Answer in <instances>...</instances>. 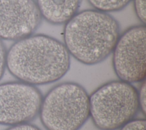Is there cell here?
<instances>
[{"mask_svg":"<svg viewBox=\"0 0 146 130\" xmlns=\"http://www.w3.org/2000/svg\"><path fill=\"white\" fill-rule=\"evenodd\" d=\"M70 63L64 43L43 34H33L16 41L6 54L10 73L33 86L58 81L67 73Z\"/></svg>","mask_w":146,"mask_h":130,"instance_id":"cell-1","label":"cell"},{"mask_svg":"<svg viewBox=\"0 0 146 130\" xmlns=\"http://www.w3.org/2000/svg\"><path fill=\"white\" fill-rule=\"evenodd\" d=\"M120 36L117 21L95 9L78 12L63 29L64 44L70 55L86 65L104 60L113 51Z\"/></svg>","mask_w":146,"mask_h":130,"instance_id":"cell-2","label":"cell"},{"mask_svg":"<svg viewBox=\"0 0 146 130\" xmlns=\"http://www.w3.org/2000/svg\"><path fill=\"white\" fill-rule=\"evenodd\" d=\"M39 114L47 130H78L90 117L89 95L76 83H60L43 98Z\"/></svg>","mask_w":146,"mask_h":130,"instance_id":"cell-3","label":"cell"},{"mask_svg":"<svg viewBox=\"0 0 146 130\" xmlns=\"http://www.w3.org/2000/svg\"><path fill=\"white\" fill-rule=\"evenodd\" d=\"M90 116L99 130H116L134 119L139 110L137 90L118 80L107 82L89 95Z\"/></svg>","mask_w":146,"mask_h":130,"instance_id":"cell-4","label":"cell"},{"mask_svg":"<svg viewBox=\"0 0 146 130\" xmlns=\"http://www.w3.org/2000/svg\"><path fill=\"white\" fill-rule=\"evenodd\" d=\"M145 26H132L120 35L112 51V65L119 80L141 83L145 80Z\"/></svg>","mask_w":146,"mask_h":130,"instance_id":"cell-5","label":"cell"},{"mask_svg":"<svg viewBox=\"0 0 146 130\" xmlns=\"http://www.w3.org/2000/svg\"><path fill=\"white\" fill-rule=\"evenodd\" d=\"M34 86L11 82L0 84V124L14 125L29 123L39 113L42 101Z\"/></svg>","mask_w":146,"mask_h":130,"instance_id":"cell-6","label":"cell"},{"mask_svg":"<svg viewBox=\"0 0 146 130\" xmlns=\"http://www.w3.org/2000/svg\"><path fill=\"white\" fill-rule=\"evenodd\" d=\"M42 19L34 0H0V39L17 41L33 35Z\"/></svg>","mask_w":146,"mask_h":130,"instance_id":"cell-7","label":"cell"},{"mask_svg":"<svg viewBox=\"0 0 146 130\" xmlns=\"http://www.w3.org/2000/svg\"><path fill=\"white\" fill-rule=\"evenodd\" d=\"M42 18L53 25L65 24L78 11L81 0H36Z\"/></svg>","mask_w":146,"mask_h":130,"instance_id":"cell-8","label":"cell"},{"mask_svg":"<svg viewBox=\"0 0 146 130\" xmlns=\"http://www.w3.org/2000/svg\"><path fill=\"white\" fill-rule=\"evenodd\" d=\"M132 0H88L95 10L107 13L122 10Z\"/></svg>","mask_w":146,"mask_h":130,"instance_id":"cell-9","label":"cell"},{"mask_svg":"<svg viewBox=\"0 0 146 130\" xmlns=\"http://www.w3.org/2000/svg\"><path fill=\"white\" fill-rule=\"evenodd\" d=\"M133 6L137 18L143 25H145L146 19L145 0H133Z\"/></svg>","mask_w":146,"mask_h":130,"instance_id":"cell-10","label":"cell"},{"mask_svg":"<svg viewBox=\"0 0 146 130\" xmlns=\"http://www.w3.org/2000/svg\"><path fill=\"white\" fill-rule=\"evenodd\" d=\"M119 130H145V119H133L120 128Z\"/></svg>","mask_w":146,"mask_h":130,"instance_id":"cell-11","label":"cell"},{"mask_svg":"<svg viewBox=\"0 0 146 130\" xmlns=\"http://www.w3.org/2000/svg\"><path fill=\"white\" fill-rule=\"evenodd\" d=\"M138 91V101L139 105V109L145 115V80L141 82Z\"/></svg>","mask_w":146,"mask_h":130,"instance_id":"cell-12","label":"cell"},{"mask_svg":"<svg viewBox=\"0 0 146 130\" xmlns=\"http://www.w3.org/2000/svg\"><path fill=\"white\" fill-rule=\"evenodd\" d=\"M7 51L5 45L0 39V80L2 78L6 67Z\"/></svg>","mask_w":146,"mask_h":130,"instance_id":"cell-13","label":"cell"},{"mask_svg":"<svg viewBox=\"0 0 146 130\" xmlns=\"http://www.w3.org/2000/svg\"><path fill=\"white\" fill-rule=\"evenodd\" d=\"M6 130H40L35 125L28 123L12 125Z\"/></svg>","mask_w":146,"mask_h":130,"instance_id":"cell-14","label":"cell"}]
</instances>
